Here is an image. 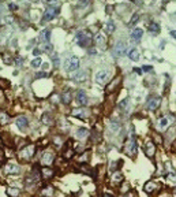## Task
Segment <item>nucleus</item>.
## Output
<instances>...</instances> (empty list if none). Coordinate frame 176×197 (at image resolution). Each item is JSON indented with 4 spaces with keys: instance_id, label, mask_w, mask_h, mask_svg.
<instances>
[{
    "instance_id": "1",
    "label": "nucleus",
    "mask_w": 176,
    "mask_h": 197,
    "mask_svg": "<svg viewBox=\"0 0 176 197\" xmlns=\"http://www.w3.org/2000/svg\"><path fill=\"white\" fill-rule=\"evenodd\" d=\"M77 43H78L79 47H87L92 43V34H90V32L79 30L77 33Z\"/></svg>"
},
{
    "instance_id": "2",
    "label": "nucleus",
    "mask_w": 176,
    "mask_h": 197,
    "mask_svg": "<svg viewBox=\"0 0 176 197\" xmlns=\"http://www.w3.org/2000/svg\"><path fill=\"white\" fill-rule=\"evenodd\" d=\"M109 79H111V71L106 70V69L97 71V73H96V77H94V81H96L97 84H100V85L106 84Z\"/></svg>"
},
{
    "instance_id": "3",
    "label": "nucleus",
    "mask_w": 176,
    "mask_h": 197,
    "mask_svg": "<svg viewBox=\"0 0 176 197\" xmlns=\"http://www.w3.org/2000/svg\"><path fill=\"white\" fill-rule=\"evenodd\" d=\"M79 69V59L77 56H70L64 62V70L66 71H75Z\"/></svg>"
},
{
    "instance_id": "4",
    "label": "nucleus",
    "mask_w": 176,
    "mask_h": 197,
    "mask_svg": "<svg viewBox=\"0 0 176 197\" xmlns=\"http://www.w3.org/2000/svg\"><path fill=\"white\" fill-rule=\"evenodd\" d=\"M171 123H172V118H171V116H163V118H160L158 122H157V129H158V130H165Z\"/></svg>"
},
{
    "instance_id": "5",
    "label": "nucleus",
    "mask_w": 176,
    "mask_h": 197,
    "mask_svg": "<svg viewBox=\"0 0 176 197\" xmlns=\"http://www.w3.org/2000/svg\"><path fill=\"white\" fill-rule=\"evenodd\" d=\"M57 14H59V8H48L47 11H45V14H44V16H43V22H47V21L53 19L55 16H57Z\"/></svg>"
},
{
    "instance_id": "6",
    "label": "nucleus",
    "mask_w": 176,
    "mask_h": 197,
    "mask_svg": "<svg viewBox=\"0 0 176 197\" xmlns=\"http://www.w3.org/2000/svg\"><path fill=\"white\" fill-rule=\"evenodd\" d=\"M53 158H55L53 152H52V151H47V152H44L43 158H41V163H43L45 167H48V166L53 162Z\"/></svg>"
},
{
    "instance_id": "7",
    "label": "nucleus",
    "mask_w": 176,
    "mask_h": 197,
    "mask_svg": "<svg viewBox=\"0 0 176 197\" xmlns=\"http://www.w3.org/2000/svg\"><path fill=\"white\" fill-rule=\"evenodd\" d=\"M126 152H127V155H135V152H137V141H135V138H134V136H131V138H130L128 144H127V148H126Z\"/></svg>"
},
{
    "instance_id": "8",
    "label": "nucleus",
    "mask_w": 176,
    "mask_h": 197,
    "mask_svg": "<svg viewBox=\"0 0 176 197\" xmlns=\"http://www.w3.org/2000/svg\"><path fill=\"white\" fill-rule=\"evenodd\" d=\"M34 145H28L26 148H23L22 149V152H21V158L22 159H30L33 155H34Z\"/></svg>"
},
{
    "instance_id": "9",
    "label": "nucleus",
    "mask_w": 176,
    "mask_h": 197,
    "mask_svg": "<svg viewBox=\"0 0 176 197\" xmlns=\"http://www.w3.org/2000/svg\"><path fill=\"white\" fill-rule=\"evenodd\" d=\"M89 103V98H87V95L83 91H79L77 93V104L78 106H86Z\"/></svg>"
},
{
    "instance_id": "10",
    "label": "nucleus",
    "mask_w": 176,
    "mask_h": 197,
    "mask_svg": "<svg viewBox=\"0 0 176 197\" xmlns=\"http://www.w3.org/2000/svg\"><path fill=\"white\" fill-rule=\"evenodd\" d=\"M126 51H127V47H126L124 43H117L114 48V55L115 56H121L124 55Z\"/></svg>"
},
{
    "instance_id": "11",
    "label": "nucleus",
    "mask_w": 176,
    "mask_h": 197,
    "mask_svg": "<svg viewBox=\"0 0 176 197\" xmlns=\"http://www.w3.org/2000/svg\"><path fill=\"white\" fill-rule=\"evenodd\" d=\"M160 104H161V97H153V98H150V100H149V103H148V110L149 111L157 110V108L160 107Z\"/></svg>"
},
{
    "instance_id": "12",
    "label": "nucleus",
    "mask_w": 176,
    "mask_h": 197,
    "mask_svg": "<svg viewBox=\"0 0 176 197\" xmlns=\"http://www.w3.org/2000/svg\"><path fill=\"white\" fill-rule=\"evenodd\" d=\"M15 123H16V126L19 127L21 130H23V129H26V127H28L29 121H28V118H26V116H18V118H16V121H15Z\"/></svg>"
},
{
    "instance_id": "13",
    "label": "nucleus",
    "mask_w": 176,
    "mask_h": 197,
    "mask_svg": "<svg viewBox=\"0 0 176 197\" xmlns=\"http://www.w3.org/2000/svg\"><path fill=\"white\" fill-rule=\"evenodd\" d=\"M6 170H7L8 174H18L21 171L19 166L15 164V163H8V164L6 166Z\"/></svg>"
},
{
    "instance_id": "14",
    "label": "nucleus",
    "mask_w": 176,
    "mask_h": 197,
    "mask_svg": "<svg viewBox=\"0 0 176 197\" xmlns=\"http://www.w3.org/2000/svg\"><path fill=\"white\" fill-rule=\"evenodd\" d=\"M87 134H89V130H87V129H85V127H79L78 130H77V133H75V136H77L79 140H83V138L87 137Z\"/></svg>"
},
{
    "instance_id": "15",
    "label": "nucleus",
    "mask_w": 176,
    "mask_h": 197,
    "mask_svg": "<svg viewBox=\"0 0 176 197\" xmlns=\"http://www.w3.org/2000/svg\"><path fill=\"white\" fill-rule=\"evenodd\" d=\"M87 77V71L82 70L79 71V73H77V74L74 75V81H78V82H82V81H85Z\"/></svg>"
},
{
    "instance_id": "16",
    "label": "nucleus",
    "mask_w": 176,
    "mask_h": 197,
    "mask_svg": "<svg viewBox=\"0 0 176 197\" xmlns=\"http://www.w3.org/2000/svg\"><path fill=\"white\" fill-rule=\"evenodd\" d=\"M149 32L154 36L158 34V33H160V25L157 24V22H152V24L149 25Z\"/></svg>"
},
{
    "instance_id": "17",
    "label": "nucleus",
    "mask_w": 176,
    "mask_h": 197,
    "mask_svg": "<svg viewBox=\"0 0 176 197\" xmlns=\"http://www.w3.org/2000/svg\"><path fill=\"white\" fill-rule=\"evenodd\" d=\"M40 39H41V41L43 43H49V39H51V32L48 30V29H45V30H43L41 32V34H40Z\"/></svg>"
},
{
    "instance_id": "18",
    "label": "nucleus",
    "mask_w": 176,
    "mask_h": 197,
    "mask_svg": "<svg viewBox=\"0 0 176 197\" xmlns=\"http://www.w3.org/2000/svg\"><path fill=\"white\" fill-rule=\"evenodd\" d=\"M154 151H156V148H154V144H153L152 141H149L148 144H146V155H148L149 158H152L153 155H154Z\"/></svg>"
},
{
    "instance_id": "19",
    "label": "nucleus",
    "mask_w": 176,
    "mask_h": 197,
    "mask_svg": "<svg viewBox=\"0 0 176 197\" xmlns=\"http://www.w3.org/2000/svg\"><path fill=\"white\" fill-rule=\"evenodd\" d=\"M128 58L133 60V62H138V60H139V51L135 49V48L131 49V51L128 52Z\"/></svg>"
},
{
    "instance_id": "20",
    "label": "nucleus",
    "mask_w": 176,
    "mask_h": 197,
    "mask_svg": "<svg viewBox=\"0 0 176 197\" xmlns=\"http://www.w3.org/2000/svg\"><path fill=\"white\" fill-rule=\"evenodd\" d=\"M142 36H143V30H142V29H134L133 32H131V37H133L134 40H139L142 37Z\"/></svg>"
},
{
    "instance_id": "21",
    "label": "nucleus",
    "mask_w": 176,
    "mask_h": 197,
    "mask_svg": "<svg viewBox=\"0 0 176 197\" xmlns=\"http://www.w3.org/2000/svg\"><path fill=\"white\" fill-rule=\"evenodd\" d=\"M105 32H106V33H114V32H115V24H114V21H109V22H106V25H105Z\"/></svg>"
},
{
    "instance_id": "22",
    "label": "nucleus",
    "mask_w": 176,
    "mask_h": 197,
    "mask_svg": "<svg viewBox=\"0 0 176 197\" xmlns=\"http://www.w3.org/2000/svg\"><path fill=\"white\" fill-rule=\"evenodd\" d=\"M109 127H111V131H112V133H116V131L119 130L120 125H119V122H117V121H111Z\"/></svg>"
},
{
    "instance_id": "23",
    "label": "nucleus",
    "mask_w": 176,
    "mask_h": 197,
    "mask_svg": "<svg viewBox=\"0 0 176 197\" xmlns=\"http://www.w3.org/2000/svg\"><path fill=\"white\" fill-rule=\"evenodd\" d=\"M154 189H156V183H154V182H148L145 185V190L148 193H152Z\"/></svg>"
},
{
    "instance_id": "24",
    "label": "nucleus",
    "mask_w": 176,
    "mask_h": 197,
    "mask_svg": "<svg viewBox=\"0 0 176 197\" xmlns=\"http://www.w3.org/2000/svg\"><path fill=\"white\" fill-rule=\"evenodd\" d=\"M8 121H10L8 115L6 114V112H0V123H1V125H6V123H8Z\"/></svg>"
},
{
    "instance_id": "25",
    "label": "nucleus",
    "mask_w": 176,
    "mask_h": 197,
    "mask_svg": "<svg viewBox=\"0 0 176 197\" xmlns=\"http://www.w3.org/2000/svg\"><path fill=\"white\" fill-rule=\"evenodd\" d=\"M43 175L45 178H51L52 175H53V171H52L51 168H48V167H44V168H43Z\"/></svg>"
},
{
    "instance_id": "26",
    "label": "nucleus",
    "mask_w": 176,
    "mask_h": 197,
    "mask_svg": "<svg viewBox=\"0 0 176 197\" xmlns=\"http://www.w3.org/2000/svg\"><path fill=\"white\" fill-rule=\"evenodd\" d=\"M96 43H97L98 45H104V44H105V39H104V36H102L101 33H98V34L96 36Z\"/></svg>"
},
{
    "instance_id": "27",
    "label": "nucleus",
    "mask_w": 176,
    "mask_h": 197,
    "mask_svg": "<svg viewBox=\"0 0 176 197\" xmlns=\"http://www.w3.org/2000/svg\"><path fill=\"white\" fill-rule=\"evenodd\" d=\"M41 64H43V60L40 59V58H35V59L31 60V67H33V69H37V67H40Z\"/></svg>"
},
{
    "instance_id": "28",
    "label": "nucleus",
    "mask_w": 176,
    "mask_h": 197,
    "mask_svg": "<svg viewBox=\"0 0 176 197\" xmlns=\"http://www.w3.org/2000/svg\"><path fill=\"white\" fill-rule=\"evenodd\" d=\"M128 103H130V100H128V98H124L123 101H120V103H119V110L124 111L126 108H127V106H128Z\"/></svg>"
},
{
    "instance_id": "29",
    "label": "nucleus",
    "mask_w": 176,
    "mask_h": 197,
    "mask_svg": "<svg viewBox=\"0 0 176 197\" xmlns=\"http://www.w3.org/2000/svg\"><path fill=\"white\" fill-rule=\"evenodd\" d=\"M70 101H71V93L70 92H66V93L63 95V103H64V104H68Z\"/></svg>"
},
{
    "instance_id": "30",
    "label": "nucleus",
    "mask_w": 176,
    "mask_h": 197,
    "mask_svg": "<svg viewBox=\"0 0 176 197\" xmlns=\"http://www.w3.org/2000/svg\"><path fill=\"white\" fill-rule=\"evenodd\" d=\"M72 115H75V116H86V112L83 110H74L72 111Z\"/></svg>"
},
{
    "instance_id": "31",
    "label": "nucleus",
    "mask_w": 176,
    "mask_h": 197,
    "mask_svg": "<svg viewBox=\"0 0 176 197\" xmlns=\"http://www.w3.org/2000/svg\"><path fill=\"white\" fill-rule=\"evenodd\" d=\"M139 19V15H138V14H135V15L133 16V18H131V22H130V26H133V25H135L137 24V21Z\"/></svg>"
},
{
    "instance_id": "32",
    "label": "nucleus",
    "mask_w": 176,
    "mask_h": 197,
    "mask_svg": "<svg viewBox=\"0 0 176 197\" xmlns=\"http://www.w3.org/2000/svg\"><path fill=\"white\" fill-rule=\"evenodd\" d=\"M52 60H53V64H55V66L56 67H57L59 66V64H60V60H59V56L57 55H52Z\"/></svg>"
},
{
    "instance_id": "33",
    "label": "nucleus",
    "mask_w": 176,
    "mask_h": 197,
    "mask_svg": "<svg viewBox=\"0 0 176 197\" xmlns=\"http://www.w3.org/2000/svg\"><path fill=\"white\" fill-rule=\"evenodd\" d=\"M18 190L16 189H8V194H11V196H18Z\"/></svg>"
},
{
    "instance_id": "34",
    "label": "nucleus",
    "mask_w": 176,
    "mask_h": 197,
    "mask_svg": "<svg viewBox=\"0 0 176 197\" xmlns=\"http://www.w3.org/2000/svg\"><path fill=\"white\" fill-rule=\"evenodd\" d=\"M168 179H169V181L176 182V175H175V174H172V173H169L168 174Z\"/></svg>"
},
{
    "instance_id": "35",
    "label": "nucleus",
    "mask_w": 176,
    "mask_h": 197,
    "mask_svg": "<svg viewBox=\"0 0 176 197\" xmlns=\"http://www.w3.org/2000/svg\"><path fill=\"white\" fill-rule=\"evenodd\" d=\"M43 119H44V123H45V122H47L48 123V125H51V121H49V119H51V118H49V115H44V116H43Z\"/></svg>"
},
{
    "instance_id": "36",
    "label": "nucleus",
    "mask_w": 176,
    "mask_h": 197,
    "mask_svg": "<svg viewBox=\"0 0 176 197\" xmlns=\"http://www.w3.org/2000/svg\"><path fill=\"white\" fill-rule=\"evenodd\" d=\"M121 178H123V177H121V174L116 173V174H115V177H114V179H115V181H120Z\"/></svg>"
},
{
    "instance_id": "37",
    "label": "nucleus",
    "mask_w": 176,
    "mask_h": 197,
    "mask_svg": "<svg viewBox=\"0 0 176 197\" xmlns=\"http://www.w3.org/2000/svg\"><path fill=\"white\" fill-rule=\"evenodd\" d=\"M8 8H10V10H16V4L10 3V4H8Z\"/></svg>"
},
{
    "instance_id": "38",
    "label": "nucleus",
    "mask_w": 176,
    "mask_h": 197,
    "mask_svg": "<svg viewBox=\"0 0 176 197\" xmlns=\"http://www.w3.org/2000/svg\"><path fill=\"white\" fill-rule=\"evenodd\" d=\"M142 70H143V71H150V70H152V66H143V67H142Z\"/></svg>"
},
{
    "instance_id": "39",
    "label": "nucleus",
    "mask_w": 176,
    "mask_h": 197,
    "mask_svg": "<svg viewBox=\"0 0 176 197\" xmlns=\"http://www.w3.org/2000/svg\"><path fill=\"white\" fill-rule=\"evenodd\" d=\"M35 77H38V78H43V77H47V73H38V74L35 75Z\"/></svg>"
},
{
    "instance_id": "40",
    "label": "nucleus",
    "mask_w": 176,
    "mask_h": 197,
    "mask_svg": "<svg viewBox=\"0 0 176 197\" xmlns=\"http://www.w3.org/2000/svg\"><path fill=\"white\" fill-rule=\"evenodd\" d=\"M43 69H44V70H48V69H49V64H48V63H43Z\"/></svg>"
},
{
    "instance_id": "41",
    "label": "nucleus",
    "mask_w": 176,
    "mask_h": 197,
    "mask_svg": "<svg viewBox=\"0 0 176 197\" xmlns=\"http://www.w3.org/2000/svg\"><path fill=\"white\" fill-rule=\"evenodd\" d=\"M33 54H34V55H38V54H40V49H37V48H35L34 51H33Z\"/></svg>"
},
{
    "instance_id": "42",
    "label": "nucleus",
    "mask_w": 176,
    "mask_h": 197,
    "mask_svg": "<svg viewBox=\"0 0 176 197\" xmlns=\"http://www.w3.org/2000/svg\"><path fill=\"white\" fill-rule=\"evenodd\" d=\"M171 34H172V37H175V39H176V30H172V32H171Z\"/></svg>"
},
{
    "instance_id": "43",
    "label": "nucleus",
    "mask_w": 176,
    "mask_h": 197,
    "mask_svg": "<svg viewBox=\"0 0 176 197\" xmlns=\"http://www.w3.org/2000/svg\"><path fill=\"white\" fill-rule=\"evenodd\" d=\"M106 197H112V196H106Z\"/></svg>"
}]
</instances>
